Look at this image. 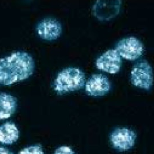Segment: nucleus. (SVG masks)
I'll return each instance as SVG.
<instances>
[{"label": "nucleus", "mask_w": 154, "mask_h": 154, "mask_svg": "<svg viewBox=\"0 0 154 154\" xmlns=\"http://www.w3.org/2000/svg\"><path fill=\"white\" fill-rule=\"evenodd\" d=\"M35 61L27 53L18 51L0 59V85L8 86L29 78L35 71Z\"/></svg>", "instance_id": "obj_1"}, {"label": "nucleus", "mask_w": 154, "mask_h": 154, "mask_svg": "<svg viewBox=\"0 0 154 154\" xmlns=\"http://www.w3.org/2000/svg\"><path fill=\"white\" fill-rule=\"evenodd\" d=\"M85 77L83 71L76 67H68L60 71L54 81V90L60 95L83 88Z\"/></svg>", "instance_id": "obj_2"}, {"label": "nucleus", "mask_w": 154, "mask_h": 154, "mask_svg": "<svg viewBox=\"0 0 154 154\" xmlns=\"http://www.w3.org/2000/svg\"><path fill=\"white\" fill-rule=\"evenodd\" d=\"M131 82L136 87L149 90L153 84V73L151 65L146 60L136 63L131 72Z\"/></svg>", "instance_id": "obj_3"}, {"label": "nucleus", "mask_w": 154, "mask_h": 154, "mask_svg": "<svg viewBox=\"0 0 154 154\" xmlns=\"http://www.w3.org/2000/svg\"><path fill=\"white\" fill-rule=\"evenodd\" d=\"M136 137L134 130L127 128H117L110 135V142L115 149L120 152H125L133 148Z\"/></svg>", "instance_id": "obj_4"}, {"label": "nucleus", "mask_w": 154, "mask_h": 154, "mask_svg": "<svg viewBox=\"0 0 154 154\" xmlns=\"http://www.w3.org/2000/svg\"><path fill=\"white\" fill-rule=\"evenodd\" d=\"M116 50L122 58L135 60L142 55L144 48L142 42L137 38L129 37L119 42Z\"/></svg>", "instance_id": "obj_5"}, {"label": "nucleus", "mask_w": 154, "mask_h": 154, "mask_svg": "<svg viewBox=\"0 0 154 154\" xmlns=\"http://www.w3.org/2000/svg\"><path fill=\"white\" fill-rule=\"evenodd\" d=\"M122 1L99 0L92 8L95 17L100 20H109L115 18L120 12Z\"/></svg>", "instance_id": "obj_6"}, {"label": "nucleus", "mask_w": 154, "mask_h": 154, "mask_svg": "<svg viewBox=\"0 0 154 154\" xmlns=\"http://www.w3.org/2000/svg\"><path fill=\"white\" fill-rule=\"evenodd\" d=\"M38 35L47 41L57 39L62 32V26L59 21L52 18H45L41 21L36 27Z\"/></svg>", "instance_id": "obj_7"}, {"label": "nucleus", "mask_w": 154, "mask_h": 154, "mask_svg": "<svg viewBox=\"0 0 154 154\" xmlns=\"http://www.w3.org/2000/svg\"><path fill=\"white\" fill-rule=\"evenodd\" d=\"M121 56L116 50H109L101 55L96 60V66L100 70L115 74L120 71Z\"/></svg>", "instance_id": "obj_8"}, {"label": "nucleus", "mask_w": 154, "mask_h": 154, "mask_svg": "<svg viewBox=\"0 0 154 154\" xmlns=\"http://www.w3.org/2000/svg\"><path fill=\"white\" fill-rule=\"evenodd\" d=\"M110 90V81L103 74L93 75L85 84V91L91 96H103L108 93Z\"/></svg>", "instance_id": "obj_9"}, {"label": "nucleus", "mask_w": 154, "mask_h": 154, "mask_svg": "<svg viewBox=\"0 0 154 154\" xmlns=\"http://www.w3.org/2000/svg\"><path fill=\"white\" fill-rule=\"evenodd\" d=\"M17 100L12 95L0 93V120L8 119L15 113Z\"/></svg>", "instance_id": "obj_10"}, {"label": "nucleus", "mask_w": 154, "mask_h": 154, "mask_svg": "<svg viewBox=\"0 0 154 154\" xmlns=\"http://www.w3.org/2000/svg\"><path fill=\"white\" fill-rule=\"evenodd\" d=\"M19 138V130L13 123L6 122L0 126V142L12 144Z\"/></svg>", "instance_id": "obj_11"}, {"label": "nucleus", "mask_w": 154, "mask_h": 154, "mask_svg": "<svg viewBox=\"0 0 154 154\" xmlns=\"http://www.w3.org/2000/svg\"><path fill=\"white\" fill-rule=\"evenodd\" d=\"M19 154H44L42 146L40 144L32 146L21 150Z\"/></svg>", "instance_id": "obj_12"}, {"label": "nucleus", "mask_w": 154, "mask_h": 154, "mask_svg": "<svg viewBox=\"0 0 154 154\" xmlns=\"http://www.w3.org/2000/svg\"><path fill=\"white\" fill-rule=\"evenodd\" d=\"M54 154H76L71 148L68 146H61L57 148Z\"/></svg>", "instance_id": "obj_13"}, {"label": "nucleus", "mask_w": 154, "mask_h": 154, "mask_svg": "<svg viewBox=\"0 0 154 154\" xmlns=\"http://www.w3.org/2000/svg\"><path fill=\"white\" fill-rule=\"evenodd\" d=\"M0 154H14L6 148L0 147Z\"/></svg>", "instance_id": "obj_14"}]
</instances>
